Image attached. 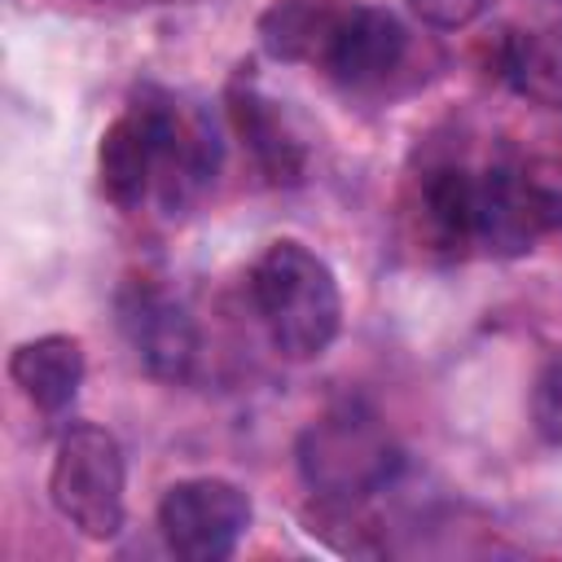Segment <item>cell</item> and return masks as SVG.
Wrapping results in <instances>:
<instances>
[{
    "label": "cell",
    "mask_w": 562,
    "mask_h": 562,
    "mask_svg": "<svg viewBox=\"0 0 562 562\" xmlns=\"http://www.w3.org/2000/svg\"><path fill=\"white\" fill-rule=\"evenodd\" d=\"M400 470L386 426L364 404H338L299 435V474L312 496L369 501Z\"/></svg>",
    "instance_id": "cell-3"
},
{
    "label": "cell",
    "mask_w": 562,
    "mask_h": 562,
    "mask_svg": "<svg viewBox=\"0 0 562 562\" xmlns=\"http://www.w3.org/2000/svg\"><path fill=\"white\" fill-rule=\"evenodd\" d=\"M531 426L549 448H562V351L544 360L531 386Z\"/></svg>",
    "instance_id": "cell-14"
},
{
    "label": "cell",
    "mask_w": 562,
    "mask_h": 562,
    "mask_svg": "<svg viewBox=\"0 0 562 562\" xmlns=\"http://www.w3.org/2000/svg\"><path fill=\"white\" fill-rule=\"evenodd\" d=\"M470 211H474V167L465 162H430L417 180L413 215H417V237L448 259H461L474 250L470 233Z\"/></svg>",
    "instance_id": "cell-10"
},
{
    "label": "cell",
    "mask_w": 562,
    "mask_h": 562,
    "mask_svg": "<svg viewBox=\"0 0 562 562\" xmlns=\"http://www.w3.org/2000/svg\"><path fill=\"white\" fill-rule=\"evenodd\" d=\"M127 461L105 426L75 422L61 430L48 470L53 509L88 540H114L123 531Z\"/></svg>",
    "instance_id": "cell-4"
},
{
    "label": "cell",
    "mask_w": 562,
    "mask_h": 562,
    "mask_svg": "<svg viewBox=\"0 0 562 562\" xmlns=\"http://www.w3.org/2000/svg\"><path fill=\"white\" fill-rule=\"evenodd\" d=\"M408 9L435 31H461L479 22L492 9V0H408Z\"/></svg>",
    "instance_id": "cell-15"
},
{
    "label": "cell",
    "mask_w": 562,
    "mask_h": 562,
    "mask_svg": "<svg viewBox=\"0 0 562 562\" xmlns=\"http://www.w3.org/2000/svg\"><path fill=\"white\" fill-rule=\"evenodd\" d=\"M250 307L285 360H316L342 329V294L334 268L294 237L268 241L246 277Z\"/></svg>",
    "instance_id": "cell-2"
},
{
    "label": "cell",
    "mask_w": 562,
    "mask_h": 562,
    "mask_svg": "<svg viewBox=\"0 0 562 562\" xmlns=\"http://www.w3.org/2000/svg\"><path fill=\"white\" fill-rule=\"evenodd\" d=\"M167 101H171V92L140 88L114 114V123L101 132L97 176H101V193L119 211H136L149 193H158L162 140H167Z\"/></svg>",
    "instance_id": "cell-7"
},
{
    "label": "cell",
    "mask_w": 562,
    "mask_h": 562,
    "mask_svg": "<svg viewBox=\"0 0 562 562\" xmlns=\"http://www.w3.org/2000/svg\"><path fill=\"white\" fill-rule=\"evenodd\" d=\"M259 40L277 61L321 66L347 88L382 83L408 53V35L395 13L329 0H277L259 18Z\"/></svg>",
    "instance_id": "cell-1"
},
{
    "label": "cell",
    "mask_w": 562,
    "mask_h": 562,
    "mask_svg": "<svg viewBox=\"0 0 562 562\" xmlns=\"http://www.w3.org/2000/svg\"><path fill=\"white\" fill-rule=\"evenodd\" d=\"M220 145L202 110L184 101H167V140H162V176H158V202L176 215L189 206L215 176Z\"/></svg>",
    "instance_id": "cell-11"
},
{
    "label": "cell",
    "mask_w": 562,
    "mask_h": 562,
    "mask_svg": "<svg viewBox=\"0 0 562 562\" xmlns=\"http://www.w3.org/2000/svg\"><path fill=\"white\" fill-rule=\"evenodd\" d=\"M13 386L48 417L66 413L83 382V342L70 334H40L31 342H18L9 356Z\"/></svg>",
    "instance_id": "cell-12"
},
{
    "label": "cell",
    "mask_w": 562,
    "mask_h": 562,
    "mask_svg": "<svg viewBox=\"0 0 562 562\" xmlns=\"http://www.w3.org/2000/svg\"><path fill=\"white\" fill-rule=\"evenodd\" d=\"M119 325L140 369L158 382H184L198 360V325L180 299L149 281H132L119 294Z\"/></svg>",
    "instance_id": "cell-8"
},
{
    "label": "cell",
    "mask_w": 562,
    "mask_h": 562,
    "mask_svg": "<svg viewBox=\"0 0 562 562\" xmlns=\"http://www.w3.org/2000/svg\"><path fill=\"white\" fill-rule=\"evenodd\" d=\"M505 75L536 101L562 105V22L549 31H527L509 44Z\"/></svg>",
    "instance_id": "cell-13"
},
{
    "label": "cell",
    "mask_w": 562,
    "mask_h": 562,
    "mask_svg": "<svg viewBox=\"0 0 562 562\" xmlns=\"http://www.w3.org/2000/svg\"><path fill=\"white\" fill-rule=\"evenodd\" d=\"M224 105H228L233 132L241 136V145L250 149V158L259 162V171L272 184H299L303 171H307V140L294 127L290 110L281 101H272L255 83V75H246V70L233 75Z\"/></svg>",
    "instance_id": "cell-9"
},
{
    "label": "cell",
    "mask_w": 562,
    "mask_h": 562,
    "mask_svg": "<svg viewBox=\"0 0 562 562\" xmlns=\"http://www.w3.org/2000/svg\"><path fill=\"white\" fill-rule=\"evenodd\" d=\"M562 228V184L518 158H496L474 167V250L496 259H518L536 250L544 233Z\"/></svg>",
    "instance_id": "cell-5"
},
{
    "label": "cell",
    "mask_w": 562,
    "mask_h": 562,
    "mask_svg": "<svg viewBox=\"0 0 562 562\" xmlns=\"http://www.w3.org/2000/svg\"><path fill=\"white\" fill-rule=\"evenodd\" d=\"M250 527V496L228 479H180L158 501V531L184 562H224Z\"/></svg>",
    "instance_id": "cell-6"
}]
</instances>
